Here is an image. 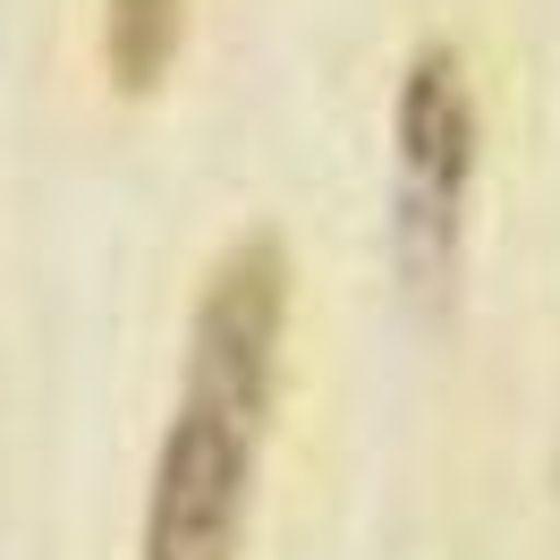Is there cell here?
I'll return each instance as SVG.
<instances>
[{
	"label": "cell",
	"instance_id": "obj_1",
	"mask_svg": "<svg viewBox=\"0 0 560 560\" xmlns=\"http://www.w3.org/2000/svg\"><path fill=\"white\" fill-rule=\"evenodd\" d=\"M399 153H390V230H399V272L417 289H442L458 264V221H467V178H476V94L458 77L451 43H424L399 85Z\"/></svg>",
	"mask_w": 560,
	"mask_h": 560
},
{
	"label": "cell",
	"instance_id": "obj_4",
	"mask_svg": "<svg viewBox=\"0 0 560 560\" xmlns=\"http://www.w3.org/2000/svg\"><path fill=\"white\" fill-rule=\"evenodd\" d=\"M187 35V0H110L103 9V69L119 94H153L178 60Z\"/></svg>",
	"mask_w": 560,
	"mask_h": 560
},
{
	"label": "cell",
	"instance_id": "obj_2",
	"mask_svg": "<svg viewBox=\"0 0 560 560\" xmlns=\"http://www.w3.org/2000/svg\"><path fill=\"white\" fill-rule=\"evenodd\" d=\"M280 331H289V264L272 238H246L221 255L196 298V331H187V399L178 408H212L264 433L280 383Z\"/></svg>",
	"mask_w": 560,
	"mask_h": 560
},
{
	"label": "cell",
	"instance_id": "obj_3",
	"mask_svg": "<svg viewBox=\"0 0 560 560\" xmlns=\"http://www.w3.org/2000/svg\"><path fill=\"white\" fill-rule=\"evenodd\" d=\"M255 451L264 433L212 408H178L171 442L153 458L144 501V560H238L246 501H255Z\"/></svg>",
	"mask_w": 560,
	"mask_h": 560
}]
</instances>
